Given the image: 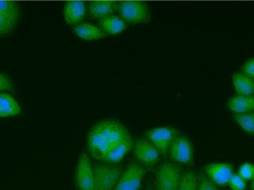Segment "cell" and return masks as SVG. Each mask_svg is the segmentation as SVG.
<instances>
[{"label": "cell", "instance_id": "3", "mask_svg": "<svg viewBox=\"0 0 254 190\" xmlns=\"http://www.w3.org/2000/svg\"><path fill=\"white\" fill-rule=\"evenodd\" d=\"M117 10L125 22L132 24H146L150 22L149 6L144 1H120Z\"/></svg>", "mask_w": 254, "mask_h": 190}, {"label": "cell", "instance_id": "11", "mask_svg": "<svg viewBox=\"0 0 254 190\" xmlns=\"http://www.w3.org/2000/svg\"><path fill=\"white\" fill-rule=\"evenodd\" d=\"M205 171L209 179L218 186L228 185L234 174V166L225 162L208 163L205 166Z\"/></svg>", "mask_w": 254, "mask_h": 190}, {"label": "cell", "instance_id": "16", "mask_svg": "<svg viewBox=\"0 0 254 190\" xmlns=\"http://www.w3.org/2000/svg\"><path fill=\"white\" fill-rule=\"evenodd\" d=\"M99 25L102 31L107 35H117L121 34L127 28L125 21L114 14L101 18L99 20Z\"/></svg>", "mask_w": 254, "mask_h": 190}, {"label": "cell", "instance_id": "1", "mask_svg": "<svg viewBox=\"0 0 254 190\" xmlns=\"http://www.w3.org/2000/svg\"><path fill=\"white\" fill-rule=\"evenodd\" d=\"M130 136L121 122L107 119L95 124L88 132L87 147L91 156L101 161L108 151Z\"/></svg>", "mask_w": 254, "mask_h": 190}, {"label": "cell", "instance_id": "18", "mask_svg": "<svg viewBox=\"0 0 254 190\" xmlns=\"http://www.w3.org/2000/svg\"><path fill=\"white\" fill-rule=\"evenodd\" d=\"M233 85L238 95H254V80L243 73L232 74Z\"/></svg>", "mask_w": 254, "mask_h": 190}, {"label": "cell", "instance_id": "24", "mask_svg": "<svg viewBox=\"0 0 254 190\" xmlns=\"http://www.w3.org/2000/svg\"><path fill=\"white\" fill-rule=\"evenodd\" d=\"M228 185L232 190H245L246 188V181L238 174H234Z\"/></svg>", "mask_w": 254, "mask_h": 190}, {"label": "cell", "instance_id": "7", "mask_svg": "<svg viewBox=\"0 0 254 190\" xmlns=\"http://www.w3.org/2000/svg\"><path fill=\"white\" fill-rule=\"evenodd\" d=\"M21 14V10L14 1H0V37L14 31Z\"/></svg>", "mask_w": 254, "mask_h": 190}, {"label": "cell", "instance_id": "27", "mask_svg": "<svg viewBox=\"0 0 254 190\" xmlns=\"http://www.w3.org/2000/svg\"><path fill=\"white\" fill-rule=\"evenodd\" d=\"M251 188H252V190H254V178L252 180V184H251Z\"/></svg>", "mask_w": 254, "mask_h": 190}, {"label": "cell", "instance_id": "26", "mask_svg": "<svg viewBox=\"0 0 254 190\" xmlns=\"http://www.w3.org/2000/svg\"><path fill=\"white\" fill-rule=\"evenodd\" d=\"M12 82L6 75L0 73V91H12Z\"/></svg>", "mask_w": 254, "mask_h": 190}, {"label": "cell", "instance_id": "23", "mask_svg": "<svg viewBox=\"0 0 254 190\" xmlns=\"http://www.w3.org/2000/svg\"><path fill=\"white\" fill-rule=\"evenodd\" d=\"M197 190H218L216 185L209 179L205 174H199L198 176V188Z\"/></svg>", "mask_w": 254, "mask_h": 190}, {"label": "cell", "instance_id": "4", "mask_svg": "<svg viewBox=\"0 0 254 190\" xmlns=\"http://www.w3.org/2000/svg\"><path fill=\"white\" fill-rule=\"evenodd\" d=\"M182 175V167L174 162H164L155 174L157 190H177Z\"/></svg>", "mask_w": 254, "mask_h": 190}, {"label": "cell", "instance_id": "10", "mask_svg": "<svg viewBox=\"0 0 254 190\" xmlns=\"http://www.w3.org/2000/svg\"><path fill=\"white\" fill-rule=\"evenodd\" d=\"M134 157L142 166H152L159 160L160 152L146 139H137L133 144Z\"/></svg>", "mask_w": 254, "mask_h": 190}, {"label": "cell", "instance_id": "5", "mask_svg": "<svg viewBox=\"0 0 254 190\" xmlns=\"http://www.w3.org/2000/svg\"><path fill=\"white\" fill-rule=\"evenodd\" d=\"M177 137H179L178 131L174 127L169 125L153 128L145 133L146 140L152 142L163 155L168 154L169 146Z\"/></svg>", "mask_w": 254, "mask_h": 190}, {"label": "cell", "instance_id": "8", "mask_svg": "<svg viewBox=\"0 0 254 190\" xmlns=\"http://www.w3.org/2000/svg\"><path fill=\"white\" fill-rule=\"evenodd\" d=\"M75 186L78 190H94L92 163L87 153H82L75 168Z\"/></svg>", "mask_w": 254, "mask_h": 190}, {"label": "cell", "instance_id": "6", "mask_svg": "<svg viewBox=\"0 0 254 190\" xmlns=\"http://www.w3.org/2000/svg\"><path fill=\"white\" fill-rule=\"evenodd\" d=\"M145 167L137 162H130L123 170L113 190H139L145 176Z\"/></svg>", "mask_w": 254, "mask_h": 190}, {"label": "cell", "instance_id": "21", "mask_svg": "<svg viewBox=\"0 0 254 190\" xmlns=\"http://www.w3.org/2000/svg\"><path fill=\"white\" fill-rule=\"evenodd\" d=\"M198 176L193 171L187 170L182 173L177 190H197Z\"/></svg>", "mask_w": 254, "mask_h": 190}, {"label": "cell", "instance_id": "15", "mask_svg": "<svg viewBox=\"0 0 254 190\" xmlns=\"http://www.w3.org/2000/svg\"><path fill=\"white\" fill-rule=\"evenodd\" d=\"M116 10L117 2L115 1H93L88 3V14L92 19L112 15Z\"/></svg>", "mask_w": 254, "mask_h": 190}, {"label": "cell", "instance_id": "2", "mask_svg": "<svg viewBox=\"0 0 254 190\" xmlns=\"http://www.w3.org/2000/svg\"><path fill=\"white\" fill-rule=\"evenodd\" d=\"M94 190H113L123 173V167L119 165L105 162L92 164Z\"/></svg>", "mask_w": 254, "mask_h": 190}, {"label": "cell", "instance_id": "12", "mask_svg": "<svg viewBox=\"0 0 254 190\" xmlns=\"http://www.w3.org/2000/svg\"><path fill=\"white\" fill-rule=\"evenodd\" d=\"M226 108L234 114H243L254 111V95H234L227 100Z\"/></svg>", "mask_w": 254, "mask_h": 190}, {"label": "cell", "instance_id": "20", "mask_svg": "<svg viewBox=\"0 0 254 190\" xmlns=\"http://www.w3.org/2000/svg\"><path fill=\"white\" fill-rule=\"evenodd\" d=\"M233 119L242 130L254 137V111L243 114H234Z\"/></svg>", "mask_w": 254, "mask_h": 190}, {"label": "cell", "instance_id": "28", "mask_svg": "<svg viewBox=\"0 0 254 190\" xmlns=\"http://www.w3.org/2000/svg\"><path fill=\"white\" fill-rule=\"evenodd\" d=\"M152 190V189H146V190Z\"/></svg>", "mask_w": 254, "mask_h": 190}, {"label": "cell", "instance_id": "25", "mask_svg": "<svg viewBox=\"0 0 254 190\" xmlns=\"http://www.w3.org/2000/svg\"><path fill=\"white\" fill-rule=\"evenodd\" d=\"M242 73L254 80V56L250 58L243 63L242 66Z\"/></svg>", "mask_w": 254, "mask_h": 190}, {"label": "cell", "instance_id": "22", "mask_svg": "<svg viewBox=\"0 0 254 190\" xmlns=\"http://www.w3.org/2000/svg\"><path fill=\"white\" fill-rule=\"evenodd\" d=\"M238 174L245 181H252L254 178V165L250 162H245L239 167Z\"/></svg>", "mask_w": 254, "mask_h": 190}, {"label": "cell", "instance_id": "9", "mask_svg": "<svg viewBox=\"0 0 254 190\" xmlns=\"http://www.w3.org/2000/svg\"><path fill=\"white\" fill-rule=\"evenodd\" d=\"M169 157L171 160L182 164L192 163L194 150L192 142L185 136L177 137L169 146Z\"/></svg>", "mask_w": 254, "mask_h": 190}, {"label": "cell", "instance_id": "17", "mask_svg": "<svg viewBox=\"0 0 254 190\" xmlns=\"http://www.w3.org/2000/svg\"><path fill=\"white\" fill-rule=\"evenodd\" d=\"M74 32L79 38L85 41H95L108 37L100 28L90 23L79 24L74 27Z\"/></svg>", "mask_w": 254, "mask_h": 190}, {"label": "cell", "instance_id": "13", "mask_svg": "<svg viewBox=\"0 0 254 190\" xmlns=\"http://www.w3.org/2000/svg\"><path fill=\"white\" fill-rule=\"evenodd\" d=\"M133 141L131 136L124 139L117 146L111 149L102 158L101 162L109 164H116L121 162L133 147Z\"/></svg>", "mask_w": 254, "mask_h": 190}, {"label": "cell", "instance_id": "19", "mask_svg": "<svg viewBox=\"0 0 254 190\" xmlns=\"http://www.w3.org/2000/svg\"><path fill=\"white\" fill-rule=\"evenodd\" d=\"M21 111L22 108L12 95L0 94V117H13Z\"/></svg>", "mask_w": 254, "mask_h": 190}, {"label": "cell", "instance_id": "14", "mask_svg": "<svg viewBox=\"0 0 254 190\" xmlns=\"http://www.w3.org/2000/svg\"><path fill=\"white\" fill-rule=\"evenodd\" d=\"M85 13V4L82 1H70L64 6V18L67 24L72 26L79 25L84 18Z\"/></svg>", "mask_w": 254, "mask_h": 190}]
</instances>
